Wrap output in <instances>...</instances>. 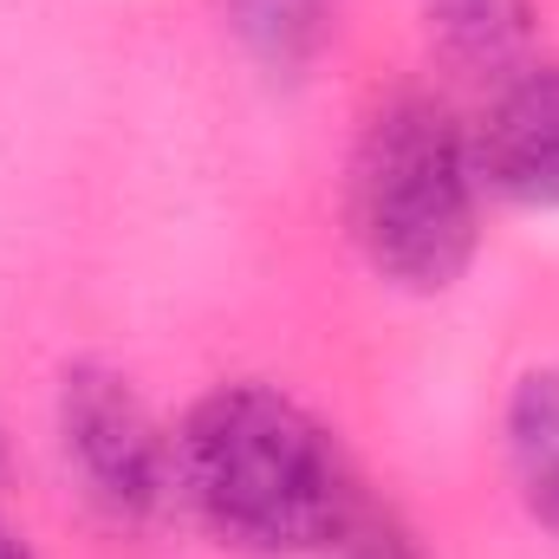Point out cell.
Here are the masks:
<instances>
[{
  "mask_svg": "<svg viewBox=\"0 0 559 559\" xmlns=\"http://www.w3.org/2000/svg\"><path fill=\"white\" fill-rule=\"evenodd\" d=\"M182 501L261 559L332 554L365 508L338 436L274 384H222L176 429Z\"/></svg>",
  "mask_w": 559,
  "mask_h": 559,
  "instance_id": "obj_1",
  "label": "cell"
},
{
  "mask_svg": "<svg viewBox=\"0 0 559 559\" xmlns=\"http://www.w3.org/2000/svg\"><path fill=\"white\" fill-rule=\"evenodd\" d=\"M481 169L468 124L429 98H384L352 150L345 215L371 274L404 293H449L481 241Z\"/></svg>",
  "mask_w": 559,
  "mask_h": 559,
  "instance_id": "obj_2",
  "label": "cell"
},
{
  "mask_svg": "<svg viewBox=\"0 0 559 559\" xmlns=\"http://www.w3.org/2000/svg\"><path fill=\"white\" fill-rule=\"evenodd\" d=\"M59 455L85 501L118 527H150L182 501L176 429H163L138 384L111 365H72L59 378Z\"/></svg>",
  "mask_w": 559,
  "mask_h": 559,
  "instance_id": "obj_3",
  "label": "cell"
},
{
  "mask_svg": "<svg viewBox=\"0 0 559 559\" xmlns=\"http://www.w3.org/2000/svg\"><path fill=\"white\" fill-rule=\"evenodd\" d=\"M481 189L514 209H559V66H521L475 118Z\"/></svg>",
  "mask_w": 559,
  "mask_h": 559,
  "instance_id": "obj_4",
  "label": "cell"
},
{
  "mask_svg": "<svg viewBox=\"0 0 559 559\" xmlns=\"http://www.w3.org/2000/svg\"><path fill=\"white\" fill-rule=\"evenodd\" d=\"M501 436H508V468H514L527 514L559 540V365L514 378L508 411H501Z\"/></svg>",
  "mask_w": 559,
  "mask_h": 559,
  "instance_id": "obj_5",
  "label": "cell"
},
{
  "mask_svg": "<svg viewBox=\"0 0 559 559\" xmlns=\"http://www.w3.org/2000/svg\"><path fill=\"white\" fill-rule=\"evenodd\" d=\"M436 46L468 72H521V52L534 39V0H423Z\"/></svg>",
  "mask_w": 559,
  "mask_h": 559,
  "instance_id": "obj_6",
  "label": "cell"
},
{
  "mask_svg": "<svg viewBox=\"0 0 559 559\" xmlns=\"http://www.w3.org/2000/svg\"><path fill=\"white\" fill-rule=\"evenodd\" d=\"M332 7H338V0H228V20H235L241 46H248L261 66L299 72V66L325 46Z\"/></svg>",
  "mask_w": 559,
  "mask_h": 559,
  "instance_id": "obj_7",
  "label": "cell"
},
{
  "mask_svg": "<svg viewBox=\"0 0 559 559\" xmlns=\"http://www.w3.org/2000/svg\"><path fill=\"white\" fill-rule=\"evenodd\" d=\"M332 559H423L417 534L411 527H397L391 514H378L371 501L352 514V527L332 540Z\"/></svg>",
  "mask_w": 559,
  "mask_h": 559,
  "instance_id": "obj_8",
  "label": "cell"
},
{
  "mask_svg": "<svg viewBox=\"0 0 559 559\" xmlns=\"http://www.w3.org/2000/svg\"><path fill=\"white\" fill-rule=\"evenodd\" d=\"M0 559H33V547H26V534H13L7 521H0Z\"/></svg>",
  "mask_w": 559,
  "mask_h": 559,
  "instance_id": "obj_9",
  "label": "cell"
},
{
  "mask_svg": "<svg viewBox=\"0 0 559 559\" xmlns=\"http://www.w3.org/2000/svg\"><path fill=\"white\" fill-rule=\"evenodd\" d=\"M0 475H7V449H0Z\"/></svg>",
  "mask_w": 559,
  "mask_h": 559,
  "instance_id": "obj_10",
  "label": "cell"
}]
</instances>
